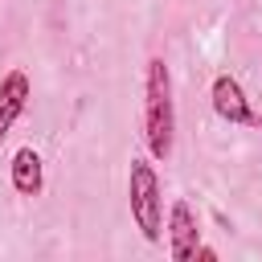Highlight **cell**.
Segmentation results:
<instances>
[{
	"instance_id": "cell-5",
	"label": "cell",
	"mask_w": 262,
	"mask_h": 262,
	"mask_svg": "<svg viewBox=\"0 0 262 262\" xmlns=\"http://www.w3.org/2000/svg\"><path fill=\"white\" fill-rule=\"evenodd\" d=\"M29 98H33V82H29V74H25V70H8V74L0 78V143L8 139L12 123L25 115Z\"/></svg>"
},
{
	"instance_id": "cell-3",
	"label": "cell",
	"mask_w": 262,
	"mask_h": 262,
	"mask_svg": "<svg viewBox=\"0 0 262 262\" xmlns=\"http://www.w3.org/2000/svg\"><path fill=\"white\" fill-rule=\"evenodd\" d=\"M209 102H213L217 119H225V123H233V127H254V119H258L254 106H250V98H246V90H242V82H237L233 74H217V78H213Z\"/></svg>"
},
{
	"instance_id": "cell-4",
	"label": "cell",
	"mask_w": 262,
	"mask_h": 262,
	"mask_svg": "<svg viewBox=\"0 0 262 262\" xmlns=\"http://www.w3.org/2000/svg\"><path fill=\"white\" fill-rule=\"evenodd\" d=\"M196 246H201V225H196L192 205L172 201V209H168V254L176 262H188V258H196Z\"/></svg>"
},
{
	"instance_id": "cell-7",
	"label": "cell",
	"mask_w": 262,
	"mask_h": 262,
	"mask_svg": "<svg viewBox=\"0 0 262 262\" xmlns=\"http://www.w3.org/2000/svg\"><path fill=\"white\" fill-rule=\"evenodd\" d=\"M254 127H258V131H262V115H258V119H254Z\"/></svg>"
},
{
	"instance_id": "cell-6",
	"label": "cell",
	"mask_w": 262,
	"mask_h": 262,
	"mask_svg": "<svg viewBox=\"0 0 262 262\" xmlns=\"http://www.w3.org/2000/svg\"><path fill=\"white\" fill-rule=\"evenodd\" d=\"M8 180L16 188V196H41L45 188V164L33 147H16L12 151V164H8Z\"/></svg>"
},
{
	"instance_id": "cell-2",
	"label": "cell",
	"mask_w": 262,
	"mask_h": 262,
	"mask_svg": "<svg viewBox=\"0 0 262 262\" xmlns=\"http://www.w3.org/2000/svg\"><path fill=\"white\" fill-rule=\"evenodd\" d=\"M127 205H131L135 229H139L147 242H160V237H164V192H160L156 168H151L143 156L131 160V172H127Z\"/></svg>"
},
{
	"instance_id": "cell-1",
	"label": "cell",
	"mask_w": 262,
	"mask_h": 262,
	"mask_svg": "<svg viewBox=\"0 0 262 262\" xmlns=\"http://www.w3.org/2000/svg\"><path fill=\"white\" fill-rule=\"evenodd\" d=\"M143 143L151 160H168L176 143V102H172V70L164 57H147L143 66Z\"/></svg>"
}]
</instances>
